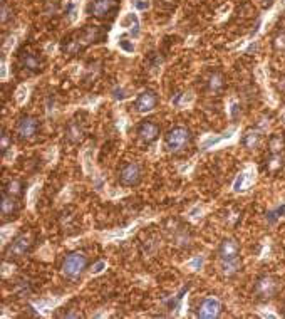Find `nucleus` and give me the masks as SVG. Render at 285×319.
<instances>
[{
  "instance_id": "obj_8",
  "label": "nucleus",
  "mask_w": 285,
  "mask_h": 319,
  "mask_svg": "<svg viewBox=\"0 0 285 319\" xmlns=\"http://www.w3.org/2000/svg\"><path fill=\"white\" fill-rule=\"evenodd\" d=\"M30 247H32V240L29 235L19 234V235H15V237L10 240V244L5 247V257L7 259H20V257H24L25 254H29Z\"/></svg>"
},
{
  "instance_id": "obj_35",
  "label": "nucleus",
  "mask_w": 285,
  "mask_h": 319,
  "mask_svg": "<svg viewBox=\"0 0 285 319\" xmlns=\"http://www.w3.org/2000/svg\"><path fill=\"white\" fill-rule=\"evenodd\" d=\"M274 47L277 50H285V34H279L277 37L274 39Z\"/></svg>"
},
{
  "instance_id": "obj_40",
  "label": "nucleus",
  "mask_w": 285,
  "mask_h": 319,
  "mask_svg": "<svg viewBox=\"0 0 285 319\" xmlns=\"http://www.w3.org/2000/svg\"><path fill=\"white\" fill-rule=\"evenodd\" d=\"M104 269H106V262L101 261V262H98L96 266H93V269H91V272H93V274L96 276V274H101V272H103Z\"/></svg>"
},
{
  "instance_id": "obj_39",
  "label": "nucleus",
  "mask_w": 285,
  "mask_h": 319,
  "mask_svg": "<svg viewBox=\"0 0 285 319\" xmlns=\"http://www.w3.org/2000/svg\"><path fill=\"white\" fill-rule=\"evenodd\" d=\"M201 266H203V257H196V259H193V261L190 262V267L193 271H200Z\"/></svg>"
},
{
  "instance_id": "obj_1",
  "label": "nucleus",
  "mask_w": 285,
  "mask_h": 319,
  "mask_svg": "<svg viewBox=\"0 0 285 319\" xmlns=\"http://www.w3.org/2000/svg\"><path fill=\"white\" fill-rule=\"evenodd\" d=\"M193 135L186 126H173L168 129V133L164 135V150L168 153L178 155L181 151H185L188 146L191 145Z\"/></svg>"
},
{
  "instance_id": "obj_6",
  "label": "nucleus",
  "mask_w": 285,
  "mask_h": 319,
  "mask_svg": "<svg viewBox=\"0 0 285 319\" xmlns=\"http://www.w3.org/2000/svg\"><path fill=\"white\" fill-rule=\"evenodd\" d=\"M171 224V227H168V235H169V240H171L173 246L180 247V249H190L191 247V242H193V235L190 232V229L186 227V225L180 224L178 220H173L169 222Z\"/></svg>"
},
{
  "instance_id": "obj_5",
  "label": "nucleus",
  "mask_w": 285,
  "mask_h": 319,
  "mask_svg": "<svg viewBox=\"0 0 285 319\" xmlns=\"http://www.w3.org/2000/svg\"><path fill=\"white\" fill-rule=\"evenodd\" d=\"M279 289H280V283L277 277L274 276H260L259 279H257L255 288H254L257 299H260V301H269V299L275 298Z\"/></svg>"
},
{
  "instance_id": "obj_29",
  "label": "nucleus",
  "mask_w": 285,
  "mask_h": 319,
  "mask_svg": "<svg viewBox=\"0 0 285 319\" xmlns=\"http://www.w3.org/2000/svg\"><path fill=\"white\" fill-rule=\"evenodd\" d=\"M74 219H76V215L72 214L71 210H64V212H61V215H59V224H61V229H62V230L71 229Z\"/></svg>"
},
{
  "instance_id": "obj_45",
  "label": "nucleus",
  "mask_w": 285,
  "mask_h": 319,
  "mask_svg": "<svg viewBox=\"0 0 285 319\" xmlns=\"http://www.w3.org/2000/svg\"><path fill=\"white\" fill-rule=\"evenodd\" d=\"M282 121L285 123V111H284V113H282Z\"/></svg>"
},
{
  "instance_id": "obj_14",
  "label": "nucleus",
  "mask_w": 285,
  "mask_h": 319,
  "mask_svg": "<svg viewBox=\"0 0 285 319\" xmlns=\"http://www.w3.org/2000/svg\"><path fill=\"white\" fill-rule=\"evenodd\" d=\"M0 212H2V220H12L19 214V202L15 197L8 195V193L2 192V200H0Z\"/></svg>"
},
{
  "instance_id": "obj_42",
  "label": "nucleus",
  "mask_w": 285,
  "mask_h": 319,
  "mask_svg": "<svg viewBox=\"0 0 285 319\" xmlns=\"http://www.w3.org/2000/svg\"><path fill=\"white\" fill-rule=\"evenodd\" d=\"M260 2L265 8H269V7H272V3L275 2V0H260Z\"/></svg>"
},
{
  "instance_id": "obj_27",
  "label": "nucleus",
  "mask_w": 285,
  "mask_h": 319,
  "mask_svg": "<svg viewBox=\"0 0 285 319\" xmlns=\"http://www.w3.org/2000/svg\"><path fill=\"white\" fill-rule=\"evenodd\" d=\"M93 160H94V148L87 146L86 150L82 151V165H84L86 173H93Z\"/></svg>"
},
{
  "instance_id": "obj_43",
  "label": "nucleus",
  "mask_w": 285,
  "mask_h": 319,
  "mask_svg": "<svg viewBox=\"0 0 285 319\" xmlns=\"http://www.w3.org/2000/svg\"><path fill=\"white\" fill-rule=\"evenodd\" d=\"M7 77V66H5V61L2 62V79H5Z\"/></svg>"
},
{
  "instance_id": "obj_37",
  "label": "nucleus",
  "mask_w": 285,
  "mask_h": 319,
  "mask_svg": "<svg viewBox=\"0 0 285 319\" xmlns=\"http://www.w3.org/2000/svg\"><path fill=\"white\" fill-rule=\"evenodd\" d=\"M113 98L116 101H123L128 98V92L123 89V87H114L113 89Z\"/></svg>"
},
{
  "instance_id": "obj_3",
  "label": "nucleus",
  "mask_w": 285,
  "mask_h": 319,
  "mask_svg": "<svg viewBox=\"0 0 285 319\" xmlns=\"http://www.w3.org/2000/svg\"><path fill=\"white\" fill-rule=\"evenodd\" d=\"M40 131V123L35 116H30V114H24V116L19 118V121L15 124V136L17 140L22 143H29L34 141L37 138Z\"/></svg>"
},
{
  "instance_id": "obj_24",
  "label": "nucleus",
  "mask_w": 285,
  "mask_h": 319,
  "mask_svg": "<svg viewBox=\"0 0 285 319\" xmlns=\"http://www.w3.org/2000/svg\"><path fill=\"white\" fill-rule=\"evenodd\" d=\"M32 291H34V288H32V283L27 279H19L15 283V286H13V294L17 296V298H29V296L32 294Z\"/></svg>"
},
{
  "instance_id": "obj_2",
  "label": "nucleus",
  "mask_w": 285,
  "mask_h": 319,
  "mask_svg": "<svg viewBox=\"0 0 285 319\" xmlns=\"http://www.w3.org/2000/svg\"><path fill=\"white\" fill-rule=\"evenodd\" d=\"M86 269H87V256L79 251L67 254V256L64 257L62 266H61L62 276L66 277L67 281H72V283L79 281L82 274L86 272Z\"/></svg>"
},
{
  "instance_id": "obj_13",
  "label": "nucleus",
  "mask_w": 285,
  "mask_h": 319,
  "mask_svg": "<svg viewBox=\"0 0 285 319\" xmlns=\"http://www.w3.org/2000/svg\"><path fill=\"white\" fill-rule=\"evenodd\" d=\"M19 64L24 71L30 72V74H37L42 71L44 67V61L39 57L35 52H30V50H25L19 55Z\"/></svg>"
},
{
  "instance_id": "obj_41",
  "label": "nucleus",
  "mask_w": 285,
  "mask_h": 319,
  "mask_svg": "<svg viewBox=\"0 0 285 319\" xmlns=\"http://www.w3.org/2000/svg\"><path fill=\"white\" fill-rule=\"evenodd\" d=\"M277 87H279V89L282 91V92H285V74H284V76H280V77H279Z\"/></svg>"
},
{
  "instance_id": "obj_23",
  "label": "nucleus",
  "mask_w": 285,
  "mask_h": 319,
  "mask_svg": "<svg viewBox=\"0 0 285 319\" xmlns=\"http://www.w3.org/2000/svg\"><path fill=\"white\" fill-rule=\"evenodd\" d=\"M3 192L8 193V195H12V197H15V198H20L22 195H24V183L17 178H12L5 183Z\"/></svg>"
},
{
  "instance_id": "obj_11",
  "label": "nucleus",
  "mask_w": 285,
  "mask_h": 319,
  "mask_svg": "<svg viewBox=\"0 0 285 319\" xmlns=\"http://www.w3.org/2000/svg\"><path fill=\"white\" fill-rule=\"evenodd\" d=\"M159 103V98L156 94V91L153 89H144L138 94V98L135 99V109L138 113H149L153 111Z\"/></svg>"
},
{
  "instance_id": "obj_18",
  "label": "nucleus",
  "mask_w": 285,
  "mask_h": 319,
  "mask_svg": "<svg viewBox=\"0 0 285 319\" xmlns=\"http://www.w3.org/2000/svg\"><path fill=\"white\" fill-rule=\"evenodd\" d=\"M260 140H262V135L259 129H248V131L243 133L242 136V146L245 148V150H255V148H259L260 145Z\"/></svg>"
},
{
  "instance_id": "obj_28",
  "label": "nucleus",
  "mask_w": 285,
  "mask_h": 319,
  "mask_svg": "<svg viewBox=\"0 0 285 319\" xmlns=\"http://www.w3.org/2000/svg\"><path fill=\"white\" fill-rule=\"evenodd\" d=\"M42 12L47 17H56L59 13V0H44Z\"/></svg>"
},
{
  "instance_id": "obj_26",
  "label": "nucleus",
  "mask_w": 285,
  "mask_h": 319,
  "mask_svg": "<svg viewBox=\"0 0 285 319\" xmlns=\"http://www.w3.org/2000/svg\"><path fill=\"white\" fill-rule=\"evenodd\" d=\"M220 269H222V274L227 277L237 274L238 269H240V259H235V261H222Z\"/></svg>"
},
{
  "instance_id": "obj_30",
  "label": "nucleus",
  "mask_w": 285,
  "mask_h": 319,
  "mask_svg": "<svg viewBox=\"0 0 285 319\" xmlns=\"http://www.w3.org/2000/svg\"><path fill=\"white\" fill-rule=\"evenodd\" d=\"M12 148V136L10 133L7 131V128L2 129V143H0V150H2V155L5 156L7 151Z\"/></svg>"
},
{
  "instance_id": "obj_4",
  "label": "nucleus",
  "mask_w": 285,
  "mask_h": 319,
  "mask_svg": "<svg viewBox=\"0 0 285 319\" xmlns=\"http://www.w3.org/2000/svg\"><path fill=\"white\" fill-rule=\"evenodd\" d=\"M142 180V168L138 161H126L118 172V182L121 187H136Z\"/></svg>"
},
{
  "instance_id": "obj_15",
  "label": "nucleus",
  "mask_w": 285,
  "mask_h": 319,
  "mask_svg": "<svg viewBox=\"0 0 285 319\" xmlns=\"http://www.w3.org/2000/svg\"><path fill=\"white\" fill-rule=\"evenodd\" d=\"M220 261H235L240 254V246L235 239H223L217 249Z\"/></svg>"
},
{
  "instance_id": "obj_34",
  "label": "nucleus",
  "mask_w": 285,
  "mask_h": 319,
  "mask_svg": "<svg viewBox=\"0 0 285 319\" xmlns=\"http://www.w3.org/2000/svg\"><path fill=\"white\" fill-rule=\"evenodd\" d=\"M230 116H232L233 119H237V118H240V114H242V108H240V104L237 103V101H233L232 104H230Z\"/></svg>"
},
{
  "instance_id": "obj_33",
  "label": "nucleus",
  "mask_w": 285,
  "mask_h": 319,
  "mask_svg": "<svg viewBox=\"0 0 285 319\" xmlns=\"http://www.w3.org/2000/svg\"><path fill=\"white\" fill-rule=\"evenodd\" d=\"M77 12H79V7H77L76 2H69L66 5V15L69 17V20L74 22L77 18Z\"/></svg>"
},
{
  "instance_id": "obj_31",
  "label": "nucleus",
  "mask_w": 285,
  "mask_h": 319,
  "mask_svg": "<svg viewBox=\"0 0 285 319\" xmlns=\"http://www.w3.org/2000/svg\"><path fill=\"white\" fill-rule=\"evenodd\" d=\"M118 47L121 50H124V52H128V54L135 52V44H133V40L126 39V37H121V39L118 40Z\"/></svg>"
},
{
  "instance_id": "obj_25",
  "label": "nucleus",
  "mask_w": 285,
  "mask_h": 319,
  "mask_svg": "<svg viewBox=\"0 0 285 319\" xmlns=\"http://www.w3.org/2000/svg\"><path fill=\"white\" fill-rule=\"evenodd\" d=\"M233 133H235V129L232 128V129H228V131L222 133L220 136H208V138H205V141H203V145H201V148H203V150H208V148L218 145V143H222L225 140H230V138L233 136Z\"/></svg>"
},
{
  "instance_id": "obj_9",
  "label": "nucleus",
  "mask_w": 285,
  "mask_h": 319,
  "mask_svg": "<svg viewBox=\"0 0 285 319\" xmlns=\"http://www.w3.org/2000/svg\"><path fill=\"white\" fill-rule=\"evenodd\" d=\"M116 10H118V0H89L86 8V12L89 15L98 18L111 17Z\"/></svg>"
},
{
  "instance_id": "obj_20",
  "label": "nucleus",
  "mask_w": 285,
  "mask_h": 319,
  "mask_svg": "<svg viewBox=\"0 0 285 319\" xmlns=\"http://www.w3.org/2000/svg\"><path fill=\"white\" fill-rule=\"evenodd\" d=\"M254 180H255V173L252 172V170H247V172H243L242 175H238V178L235 180V183H233V190L245 192L247 188H250Z\"/></svg>"
},
{
  "instance_id": "obj_44",
  "label": "nucleus",
  "mask_w": 285,
  "mask_h": 319,
  "mask_svg": "<svg viewBox=\"0 0 285 319\" xmlns=\"http://www.w3.org/2000/svg\"><path fill=\"white\" fill-rule=\"evenodd\" d=\"M255 49H257V42H252L250 45H248L247 52H252V50H255Z\"/></svg>"
},
{
  "instance_id": "obj_10",
  "label": "nucleus",
  "mask_w": 285,
  "mask_h": 319,
  "mask_svg": "<svg viewBox=\"0 0 285 319\" xmlns=\"http://www.w3.org/2000/svg\"><path fill=\"white\" fill-rule=\"evenodd\" d=\"M222 313V303L217 298H203L196 306V316L203 319L218 318Z\"/></svg>"
},
{
  "instance_id": "obj_32",
  "label": "nucleus",
  "mask_w": 285,
  "mask_h": 319,
  "mask_svg": "<svg viewBox=\"0 0 285 319\" xmlns=\"http://www.w3.org/2000/svg\"><path fill=\"white\" fill-rule=\"evenodd\" d=\"M0 18H2V24L5 25L10 18H13V10H12V7L8 5L7 2H3L2 3V15H0Z\"/></svg>"
},
{
  "instance_id": "obj_21",
  "label": "nucleus",
  "mask_w": 285,
  "mask_h": 319,
  "mask_svg": "<svg viewBox=\"0 0 285 319\" xmlns=\"http://www.w3.org/2000/svg\"><path fill=\"white\" fill-rule=\"evenodd\" d=\"M269 151L270 153H284L285 151V135L284 133H274V135H270Z\"/></svg>"
},
{
  "instance_id": "obj_22",
  "label": "nucleus",
  "mask_w": 285,
  "mask_h": 319,
  "mask_svg": "<svg viewBox=\"0 0 285 319\" xmlns=\"http://www.w3.org/2000/svg\"><path fill=\"white\" fill-rule=\"evenodd\" d=\"M284 165H285L284 153H270V158L267 160L265 168L269 170L270 173H277L284 168Z\"/></svg>"
},
{
  "instance_id": "obj_36",
  "label": "nucleus",
  "mask_w": 285,
  "mask_h": 319,
  "mask_svg": "<svg viewBox=\"0 0 285 319\" xmlns=\"http://www.w3.org/2000/svg\"><path fill=\"white\" fill-rule=\"evenodd\" d=\"M131 5L136 8V10H146V8H149V2L148 0H131Z\"/></svg>"
},
{
  "instance_id": "obj_19",
  "label": "nucleus",
  "mask_w": 285,
  "mask_h": 319,
  "mask_svg": "<svg viewBox=\"0 0 285 319\" xmlns=\"http://www.w3.org/2000/svg\"><path fill=\"white\" fill-rule=\"evenodd\" d=\"M119 25H121L123 29L130 30L131 35H135V37L140 34V18H138L136 13H133V12L124 13V17L119 20Z\"/></svg>"
},
{
  "instance_id": "obj_38",
  "label": "nucleus",
  "mask_w": 285,
  "mask_h": 319,
  "mask_svg": "<svg viewBox=\"0 0 285 319\" xmlns=\"http://www.w3.org/2000/svg\"><path fill=\"white\" fill-rule=\"evenodd\" d=\"M27 92H29V89H27L25 86H20V87H19V91H17V96H15L17 103H19V104H24V101H25V98H27Z\"/></svg>"
},
{
  "instance_id": "obj_16",
  "label": "nucleus",
  "mask_w": 285,
  "mask_h": 319,
  "mask_svg": "<svg viewBox=\"0 0 285 319\" xmlns=\"http://www.w3.org/2000/svg\"><path fill=\"white\" fill-rule=\"evenodd\" d=\"M74 37L77 39V42L81 44V47L84 49L87 45L96 42V40H99L101 37H103V32H101L99 27H96V25H86L84 29L77 30Z\"/></svg>"
},
{
  "instance_id": "obj_17",
  "label": "nucleus",
  "mask_w": 285,
  "mask_h": 319,
  "mask_svg": "<svg viewBox=\"0 0 285 319\" xmlns=\"http://www.w3.org/2000/svg\"><path fill=\"white\" fill-rule=\"evenodd\" d=\"M225 87V76L220 71H211L205 77V89L210 94H218Z\"/></svg>"
},
{
  "instance_id": "obj_12",
  "label": "nucleus",
  "mask_w": 285,
  "mask_h": 319,
  "mask_svg": "<svg viewBox=\"0 0 285 319\" xmlns=\"http://www.w3.org/2000/svg\"><path fill=\"white\" fill-rule=\"evenodd\" d=\"M84 121H81L79 118H71L66 124V129H64V136H66V141L71 143V145H77V143L82 141L84 138Z\"/></svg>"
},
{
  "instance_id": "obj_7",
  "label": "nucleus",
  "mask_w": 285,
  "mask_h": 319,
  "mask_svg": "<svg viewBox=\"0 0 285 319\" xmlns=\"http://www.w3.org/2000/svg\"><path fill=\"white\" fill-rule=\"evenodd\" d=\"M159 131H161V126H159V123L154 118L142 119L136 126V135L144 145H153L159 138Z\"/></svg>"
}]
</instances>
